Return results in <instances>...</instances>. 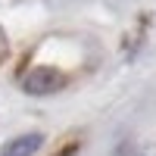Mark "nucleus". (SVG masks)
Here are the masks:
<instances>
[{"mask_svg":"<svg viewBox=\"0 0 156 156\" xmlns=\"http://www.w3.org/2000/svg\"><path fill=\"white\" fill-rule=\"evenodd\" d=\"M62 87H66V75L59 69H50V66H37L22 75V90L31 97H50Z\"/></svg>","mask_w":156,"mask_h":156,"instance_id":"f257e3e1","label":"nucleus"},{"mask_svg":"<svg viewBox=\"0 0 156 156\" xmlns=\"http://www.w3.org/2000/svg\"><path fill=\"white\" fill-rule=\"evenodd\" d=\"M41 144H44V134L41 131H28V134H19V137L6 140L0 156H34L41 150Z\"/></svg>","mask_w":156,"mask_h":156,"instance_id":"f03ea898","label":"nucleus"},{"mask_svg":"<svg viewBox=\"0 0 156 156\" xmlns=\"http://www.w3.org/2000/svg\"><path fill=\"white\" fill-rule=\"evenodd\" d=\"M112 156H140V150L131 144V140H125V144H119V147L112 150Z\"/></svg>","mask_w":156,"mask_h":156,"instance_id":"7ed1b4c3","label":"nucleus"}]
</instances>
